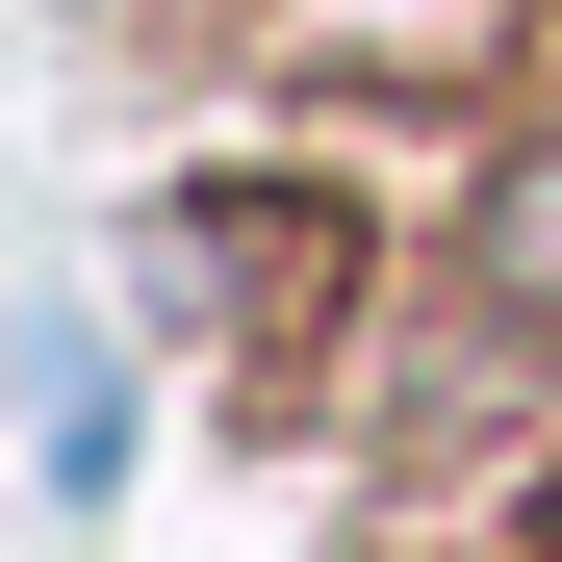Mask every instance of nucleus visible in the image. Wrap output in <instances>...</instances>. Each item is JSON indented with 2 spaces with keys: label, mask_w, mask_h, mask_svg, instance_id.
I'll use <instances>...</instances> for the list:
<instances>
[{
  "label": "nucleus",
  "mask_w": 562,
  "mask_h": 562,
  "mask_svg": "<svg viewBox=\"0 0 562 562\" xmlns=\"http://www.w3.org/2000/svg\"><path fill=\"white\" fill-rule=\"evenodd\" d=\"M460 281H486L512 333H562V154H512V179H486V231H460Z\"/></svg>",
  "instance_id": "nucleus-1"
}]
</instances>
